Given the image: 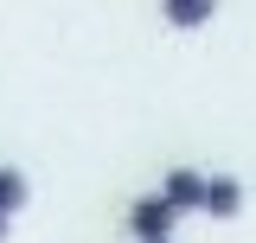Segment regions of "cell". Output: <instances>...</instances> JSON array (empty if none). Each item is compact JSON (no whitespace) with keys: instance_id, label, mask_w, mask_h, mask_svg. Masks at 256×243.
<instances>
[{"instance_id":"1","label":"cell","mask_w":256,"mask_h":243,"mask_svg":"<svg viewBox=\"0 0 256 243\" xmlns=\"http://www.w3.org/2000/svg\"><path fill=\"white\" fill-rule=\"evenodd\" d=\"M173 224H180V212H173L160 192H141V198L128 205V237H134V243H166Z\"/></svg>"},{"instance_id":"2","label":"cell","mask_w":256,"mask_h":243,"mask_svg":"<svg viewBox=\"0 0 256 243\" xmlns=\"http://www.w3.org/2000/svg\"><path fill=\"white\" fill-rule=\"evenodd\" d=\"M160 198H166L180 218L205 212V173H198V166H166V173H160Z\"/></svg>"},{"instance_id":"3","label":"cell","mask_w":256,"mask_h":243,"mask_svg":"<svg viewBox=\"0 0 256 243\" xmlns=\"http://www.w3.org/2000/svg\"><path fill=\"white\" fill-rule=\"evenodd\" d=\"M244 180H230V173H205V218H218V224H230V218L244 212Z\"/></svg>"},{"instance_id":"4","label":"cell","mask_w":256,"mask_h":243,"mask_svg":"<svg viewBox=\"0 0 256 243\" xmlns=\"http://www.w3.org/2000/svg\"><path fill=\"white\" fill-rule=\"evenodd\" d=\"M212 13H218V0H160V20L173 32H198L212 26Z\"/></svg>"},{"instance_id":"5","label":"cell","mask_w":256,"mask_h":243,"mask_svg":"<svg viewBox=\"0 0 256 243\" xmlns=\"http://www.w3.org/2000/svg\"><path fill=\"white\" fill-rule=\"evenodd\" d=\"M26 198H32V180L20 173V166H0V212L20 218V212H26Z\"/></svg>"},{"instance_id":"6","label":"cell","mask_w":256,"mask_h":243,"mask_svg":"<svg viewBox=\"0 0 256 243\" xmlns=\"http://www.w3.org/2000/svg\"><path fill=\"white\" fill-rule=\"evenodd\" d=\"M6 230H13V218H6V212H0V243H6Z\"/></svg>"},{"instance_id":"7","label":"cell","mask_w":256,"mask_h":243,"mask_svg":"<svg viewBox=\"0 0 256 243\" xmlns=\"http://www.w3.org/2000/svg\"><path fill=\"white\" fill-rule=\"evenodd\" d=\"M166 243H173V237H166Z\"/></svg>"}]
</instances>
